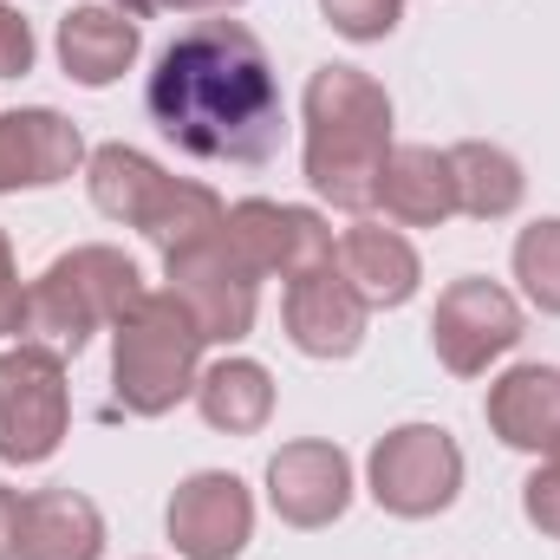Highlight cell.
Here are the masks:
<instances>
[{"label": "cell", "instance_id": "5b68a950", "mask_svg": "<svg viewBox=\"0 0 560 560\" xmlns=\"http://www.w3.org/2000/svg\"><path fill=\"white\" fill-rule=\"evenodd\" d=\"M143 293V275L125 248L85 242L72 255H59L46 275L26 287V332L52 352H79L92 332L118 326Z\"/></svg>", "mask_w": 560, "mask_h": 560}, {"label": "cell", "instance_id": "4316f807", "mask_svg": "<svg viewBox=\"0 0 560 560\" xmlns=\"http://www.w3.org/2000/svg\"><path fill=\"white\" fill-rule=\"evenodd\" d=\"M20 509H26V495L0 482V560H20Z\"/></svg>", "mask_w": 560, "mask_h": 560}, {"label": "cell", "instance_id": "ba28073f", "mask_svg": "<svg viewBox=\"0 0 560 560\" xmlns=\"http://www.w3.org/2000/svg\"><path fill=\"white\" fill-rule=\"evenodd\" d=\"M163 280H170V293L189 306V319H196L202 346H235V339H248V332H255L261 275L229 248V235H222V229H215L209 242H196V248L170 255V261H163Z\"/></svg>", "mask_w": 560, "mask_h": 560}, {"label": "cell", "instance_id": "5bb4252c", "mask_svg": "<svg viewBox=\"0 0 560 560\" xmlns=\"http://www.w3.org/2000/svg\"><path fill=\"white\" fill-rule=\"evenodd\" d=\"M92 150L79 138L72 118H59L52 105H20L0 112V196L7 189H52L66 183Z\"/></svg>", "mask_w": 560, "mask_h": 560}, {"label": "cell", "instance_id": "9a60e30c", "mask_svg": "<svg viewBox=\"0 0 560 560\" xmlns=\"http://www.w3.org/2000/svg\"><path fill=\"white\" fill-rule=\"evenodd\" d=\"M332 268L352 280V293H359L372 313L405 306L423 280L418 248H411L398 229H385V222H352V229L332 242Z\"/></svg>", "mask_w": 560, "mask_h": 560}, {"label": "cell", "instance_id": "4fadbf2b", "mask_svg": "<svg viewBox=\"0 0 560 560\" xmlns=\"http://www.w3.org/2000/svg\"><path fill=\"white\" fill-rule=\"evenodd\" d=\"M268 502L287 528H332L352 502V463L326 436L280 443L268 456Z\"/></svg>", "mask_w": 560, "mask_h": 560}, {"label": "cell", "instance_id": "ffe728a7", "mask_svg": "<svg viewBox=\"0 0 560 560\" xmlns=\"http://www.w3.org/2000/svg\"><path fill=\"white\" fill-rule=\"evenodd\" d=\"M196 411L209 430H229V436H255L275 418V378L268 365L255 359H215L202 378H196Z\"/></svg>", "mask_w": 560, "mask_h": 560}, {"label": "cell", "instance_id": "44dd1931", "mask_svg": "<svg viewBox=\"0 0 560 560\" xmlns=\"http://www.w3.org/2000/svg\"><path fill=\"white\" fill-rule=\"evenodd\" d=\"M450 176H456V215H476V222H502L528 196L522 163L502 143H482V138L450 143Z\"/></svg>", "mask_w": 560, "mask_h": 560}, {"label": "cell", "instance_id": "277c9868", "mask_svg": "<svg viewBox=\"0 0 560 560\" xmlns=\"http://www.w3.org/2000/svg\"><path fill=\"white\" fill-rule=\"evenodd\" d=\"M202 378V332L170 287H143L131 313L112 326V398L125 418H170L196 398Z\"/></svg>", "mask_w": 560, "mask_h": 560}, {"label": "cell", "instance_id": "9c48e42d", "mask_svg": "<svg viewBox=\"0 0 560 560\" xmlns=\"http://www.w3.org/2000/svg\"><path fill=\"white\" fill-rule=\"evenodd\" d=\"M430 346L443 359V372L456 378H482L502 352L522 346V300L509 287L482 275H463L436 293V313H430Z\"/></svg>", "mask_w": 560, "mask_h": 560}, {"label": "cell", "instance_id": "8fae6325", "mask_svg": "<svg viewBox=\"0 0 560 560\" xmlns=\"http://www.w3.org/2000/svg\"><path fill=\"white\" fill-rule=\"evenodd\" d=\"M170 541L183 560H235L255 541V495L229 469H196L170 495Z\"/></svg>", "mask_w": 560, "mask_h": 560}, {"label": "cell", "instance_id": "8992f818", "mask_svg": "<svg viewBox=\"0 0 560 560\" xmlns=\"http://www.w3.org/2000/svg\"><path fill=\"white\" fill-rule=\"evenodd\" d=\"M72 430V385L66 352L20 339L0 352V463H46Z\"/></svg>", "mask_w": 560, "mask_h": 560}, {"label": "cell", "instance_id": "d6986e66", "mask_svg": "<svg viewBox=\"0 0 560 560\" xmlns=\"http://www.w3.org/2000/svg\"><path fill=\"white\" fill-rule=\"evenodd\" d=\"M105 515L79 489H33L20 509V560H98Z\"/></svg>", "mask_w": 560, "mask_h": 560}, {"label": "cell", "instance_id": "7a4b0ae2", "mask_svg": "<svg viewBox=\"0 0 560 560\" xmlns=\"http://www.w3.org/2000/svg\"><path fill=\"white\" fill-rule=\"evenodd\" d=\"M306 118V183L319 202L365 215L378 209V176L392 156V92L359 66H319L300 98Z\"/></svg>", "mask_w": 560, "mask_h": 560}, {"label": "cell", "instance_id": "3957f363", "mask_svg": "<svg viewBox=\"0 0 560 560\" xmlns=\"http://www.w3.org/2000/svg\"><path fill=\"white\" fill-rule=\"evenodd\" d=\"M85 189H92V209L138 229L143 242L170 261L196 242H209L222 229V196L209 183H189V176H170L163 163H150L131 143H98L85 156Z\"/></svg>", "mask_w": 560, "mask_h": 560}, {"label": "cell", "instance_id": "7c38bea8", "mask_svg": "<svg viewBox=\"0 0 560 560\" xmlns=\"http://www.w3.org/2000/svg\"><path fill=\"white\" fill-rule=\"evenodd\" d=\"M365 319H372V306L352 293V280L332 261L293 275L280 293V326H287L293 352H306V359H352L365 346Z\"/></svg>", "mask_w": 560, "mask_h": 560}, {"label": "cell", "instance_id": "484cf974", "mask_svg": "<svg viewBox=\"0 0 560 560\" xmlns=\"http://www.w3.org/2000/svg\"><path fill=\"white\" fill-rule=\"evenodd\" d=\"M26 332V287H20V268H13V242L0 229V339Z\"/></svg>", "mask_w": 560, "mask_h": 560}, {"label": "cell", "instance_id": "f1b7e54d", "mask_svg": "<svg viewBox=\"0 0 560 560\" xmlns=\"http://www.w3.org/2000/svg\"><path fill=\"white\" fill-rule=\"evenodd\" d=\"M105 7H118V13H131V20H143V13H156V7H170V0H105Z\"/></svg>", "mask_w": 560, "mask_h": 560}, {"label": "cell", "instance_id": "d4e9b609", "mask_svg": "<svg viewBox=\"0 0 560 560\" xmlns=\"http://www.w3.org/2000/svg\"><path fill=\"white\" fill-rule=\"evenodd\" d=\"M33 26L0 0V79H20V72H33Z\"/></svg>", "mask_w": 560, "mask_h": 560}, {"label": "cell", "instance_id": "30bf717a", "mask_svg": "<svg viewBox=\"0 0 560 560\" xmlns=\"http://www.w3.org/2000/svg\"><path fill=\"white\" fill-rule=\"evenodd\" d=\"M222 235H229V248H235L261 280L268 275L293 280V275H306V268H326V261H332V229H326V215L293 209V202H268V196L235 202V209L222 215Z\"/></svg>", "mask_w": 560, "mask_h": 560}, {"label": "cell", "instance_id": "83f0119b", "mask_svg": "<svg viewBox=\"0 0 560 560\" xmlns=\"http://www.w3.org/2000/svg\"><path fill=\"white\" fill-rule=\"evenodd\" d=\"M170 7H183V13H229V7H242V0H170Z\"/></svg>", "mask_w": 560, "mask_h": 560}, {"label": "cell", "instance_id": "ac0fdd59", "mask_svg": "<svg viewBox=\"0 0 560 560\" xmlns=\"http://www.w3.org/2000/svg\"><path fill=\"white\" fill-rule=\"evenodd\" d=\"M482 418H489V430L509 450L548 456L560 443V365H515V372H502L489 385Z\"/></svg>", "mask_w": 560, "mask_h": 560}, {"label": "cell", "instance_id": "52a82bcc", "mask_svg": "<svg viewBox=\"0 0 560 560\" xmlns=\"http://www.w3.org/2000/svg\"><path fill=\"white\" fill-rule=\"evenodd\" d=\"M372 502L398 522H430L463 495V450L443 423H398L372 443L365 463Z\"/></svg>", "mask_w": 560, "mask_h": 560}, {"label": "cell", "instance_id": "cb8c5ba5", "mask_svg": "<svg viewBox=\"0 0 560 560\" xmlns=\"http://www.w3.org/2000/svg\"><path fill=\"white\" fill-rule=\"evenodd\" d=\"M522 515H528L541 535H555L560 541V443L548 450V463L522 482Z\"/></svg>", "mask_w": 560, "mask_h": 560}, {"label": "cell", "instance_id": "7402d4cb", "mask_svg": "<svg viewBox=\"0 0 560 560\" xmlns=\"http://www.w3.org/2000/svg\"><path fill=\"white\" fill-rule=\"evenodd\" d=\"M515 280L541 313H560V215H541L515 235Z\"/></svg>", "mask_w": 560, "mask_h": 560}, {"label": "cell", "instance_id": "2e32d148", "mask_svg": "<svg viewBox=\"0 0 560 560\" xmlns=\"http://www.w3.org/2000/svg\"><path fill=\"white\" fill-rule=\"evenodd\" d=\"M378 209L398 229H443L456 215L450 150H436V143H392L385 176H378Z\"/></svg>", "mask_w": 560, "mask_h": 560}, {"label": "cell", "instance_id": "e0dca14e", "mask_svg": "<svg viewBox=\"0 0 560 560\" xmlns=\"http://www.w3.org/2000/svg\"><path fill=\"white\" fill-rule=\"evenodd\" d=\"M138 46H143L138 20L118 13V7H72L59 20V66L85 92H105L112 79H125L138 66Z\"/></svg>", "mask_w": 560, "mask_h": 560}, {"label": "cell", "instance_id": "603a6c76", "mask_svg": "<svg viewBox=\"0 0 560 560\" xmlns=\"http://www.w3.org/2000/svg\"><path fill=\"white\" fill-rule=\"evenodd\" d=\"M319 13H326V26H332L339 39H359V46H372V39L398 33V20H405V0H319Z\"/></svg>", "mask_w": 560, "mask_h": 560}, {"label": "cell", "instance_id": "6da1fadb", "mask_svg": "<svg viewBox=\"0 0 560 560\" xmlns=\"http://www.w3.org/2000/svg\"><path fill=\"white\" fill-rule=\"evenodd\" d=\"M156 131L183 156L202 163H268L287 138V105L268 46L242 20H196L183 26L143 85Z\"/></svg>", "mask_w": 560, "mask_h": 560}]
</instances>
